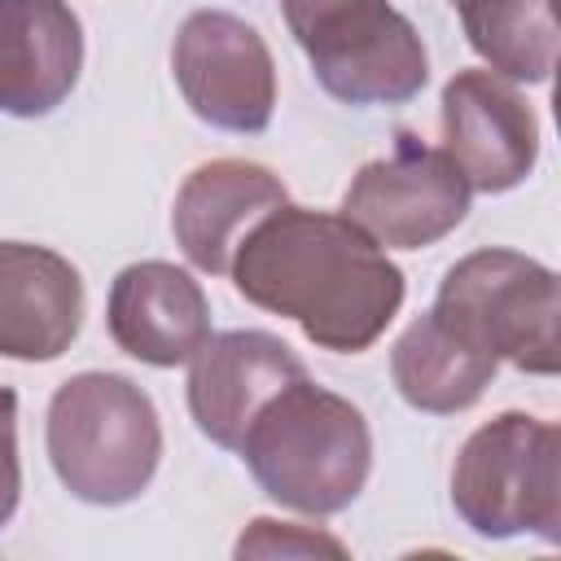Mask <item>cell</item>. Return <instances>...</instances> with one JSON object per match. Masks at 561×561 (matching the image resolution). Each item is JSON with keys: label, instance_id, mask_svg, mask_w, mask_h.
<instances>
[{"label": "cell", "instance_id": "cell-18", "mask_svg": "<svg viewBox=\"0 0 561 561\" xmlns=\"http://www.w3.org/2000/svg\"><path fill=\"white\" fill-rule=\"evenodd\" d=\"M22 465H18V394L0 386V530L18 513Z\"/></svg>", "mask_w": 561, "mask_h": 561}, {"label": "cell", "instance_id": "cell-16", "mask_svg": "<svg viewBox=\"0 0 561 561\" xmlns=\"http://www.w3.org/2000/svg\"><path fill=\"white\" fill-rule=\"evenodd\" d=\"M469 48L508 83H548L557 66L552 0H460Z\"/></svg>", "mask_w": 561, "mask_h": 561}, {"label": "cell", "instance_id": "cell-10", "mask_svg": "<svg viewBox=\"0 0 561 561\" xmlns=\"http://www.w3.org/2000/svg\"><path fill=\"white\" fill-rule=\"evenodd\" d=\"M302 373V359L276 333H210L188 359V412L215 447L237 451L259 408Z\"/></svg>", "mask_w": 561, "mask_h": 561}, {"label": "cell", "instance_id": "cell-12", "mask_svg": "<svg viewBox=\"0 0 561 561\" xmlns=\"http://www.w3.org/2000/svg\"><path fill=\"white\" fill-rule=\"evenodd\" d=\"M280 202H289V193L276 171L245 158H215L180 184L171 232L197 272L228 276L241 237Z\"/></svg>", "mask_w": 561, "mask_h": 561}, {"label": "cell", "instance_id": "cell-13", "mask_svg": "<svg viewBox=\"0 0 561 561\" xmlns=\"http://www.w3.org/2000/svg\"><path fill=\"white\" fill-rule=\"evenodd\" d=\"M83 324V280L48 245L0 241V355L48 364Z\"/></svg>", "mask_w": 561, "mask_h": 561}, {"label": "cell", "instance_id": "cell-6", "mask_svg": "<svg viewBox=\"0 0 561 561\" xmlns=\"http://www.w3.org/2000/svg\"><path fill=\"white\" fill-rule=\"evenodd\" d=\"M478 351L522 373L552 377L561 368V294L557 272L517 250H473L443 272L434 307Z\"/></svg>", "mask_w": 561, "mask_h": 561}, {"label": "cell", "instance_id": "cell-19", "mask_svg": "<svg viewBox=\"0 0 561 561\" xmlns=\"http://www.w3.org/2000/svg\"><path fill=\"white\" fill-rule=\"evenodd\" d=\"M451 4H460V0H451Z\"/></svg>", "mask_w": 561, "mask_h": 561}, {"label": "cell", "instance_id": "cell-11", "mask_svg": "<svg viewBox=\"0 0 561 561\" xmlns=\"http://www.w3.org/2000/svg\"><path fill=\"white\" fill-rule=\"evenodd\" d=\"M105 329L123 355L149 368H180L210 337V302L184 267L145 259L114 276Z\"/></svg>", "mask_w": 561, "mask_h": 561}, {"label": "cell", "instance_id": "cell-5", "mask_svg": "<svg viewBox=\"0 0 561 561\" xmlns=\"http://www.w3.org/2000/svg\"><path fill=\"white\" fill-rule=\"evenodd\" d=\"M280 13L342 105H403L430 83L425 44L390 0H280Z\"/></svg>", "mask_w": 561, "mask_h": 561}, {"label": "cell", "instance_id": "cell-7", "mask_svg": "<svg viewBox=\"0 0 561 561\" xmlns=\"http://www.w3.org/2000/svg\"><path fill=\"white\" fill-rule=\"evenodd\" d=\"M469 184L447 149L399 131L386 158L359 167L342 193V215L386 250H425L469 215Z\"/></svg>", "mask_w": 561, "mask_h": 561}, {"label": "cell", "instance_id": "cell-1", "mask_svg": "<svg viewBox=\"0 0 561 561\" xmlns=\"http://www.w3.org/2000/svg\"><path fill=\"white\" fill-rule=\"evenodd\" d=\"M237 294L294 320L311 346L359 355L403 307V272L346 215L280 202L237 245Z\"/></svg>", "mask_w": 561, "mask_h": 561}, {"label": "cell", "instance_id": "cell-15", "mask_svg": "<svg viewBox=\"0 0 561 561\" xmlns=\"http://www.w3.org/2000/svg\"><path fill=\"white\" fill-rule=\"evenodd\" d=\"M500 359L478 351L438 311H421L390 351V377L408 408L430 416L465 412L491 386Z\"/></svg>", "mask_w": 561, "mask_h": 561}, {"label": "cell", "instance_id": "cell-4", "mask_svg": "<svg viewBox=\"0 0 561 561\" xmlns=\"http://www.w3.org/2000/svg\"><path fill=\"white\" fill-rule=\"evenodd\" d=\"M451 508L482 539L561 543V434L530 412L478 425L451 465Z\"/></svg>", "mask_w": 561, "mask_h": 561}, {"label": "cell", "instance_id": "cell-17", "mask_svg": "<svg viewBox=\"0 0 561 561\" xmlns=\"http://www.w3.org/2000/svg\"><path fill=\"white\" fill-rule=\"evenodd\" d=\"M237 557H346V543L311 530V526H294V522H272V517H254L245 526V535L237 539Z\"/></svg>", "mask_w": 561, "mask_h": 561}, {"label": "cell", "instance_id": "cell-3", "mask_svg": "<svg viewBox=\"0 0 561 561\" xmlns=\"http://www.w3.org/2000/svg\"><path fill=\"white\" fill-rule=\"evenodd\" d=\"M44 447L75 500L101 508L131 504L162 460L158 408L123 373H75L48 399Z\"/></svg>", "mask_w": 561, "mask_h": 561}, {"label": "cell", "instance_id": "cell-14", "mask_svg": "<svg viewBox=\"0 0 561 561\" xmlns=\"http://www.w3.org/2000/svg\"><path fill=\"white\" fill-rule=\"evenodd\" d=\"M83 70V26L66 0H0V114H53Z\"/></svg>", "mask_w": 561, "mask_h": 561}, {"label": "cell", "instance_id": "cell-2", "mask_svg": "<svg viewBox=\"0 0 561 561\" xmlns=\"http://www.w3.org/2000/svg\"><path fill=\"white\" fill-rule=\"evenodd\" d=\"M263 495L302 517H333L351 508L373 469V434L364 412L316 386L307 373L280 386L241 438Z\"/></svg>", "mask_w": 561, "mask_h": 561}, {"label": "cell", "instance_id": "cell-9", "mask_svg": "<svg viewBox=\"0 0 561 561\" xmlns=\"http://www.w3.org/2000/svg\"><path fill=\"white\" fill-rule=\"evenodd\" d=\"M443 149L473 193H508L539 162V118L495 70H456L443 83Z\"/></svg>", "mask_w": 561, "mask_h": 561}, {"label": "cell", "instance_id": "cell-8", "mask_svg": "<svg viewBox=\"0 0 561 561\" xmlns=\"http://www.w3.org/2000/svg\"><path fill=\"white\" fill-rule=\"evenodd\" d=\"M171 70L184 105L237 136H259L276 110V66L263 35L224 9H197L184 18L171 44Z\"/></svg>", "mask_w": 561, "mask_h": 561}]
</instances>
